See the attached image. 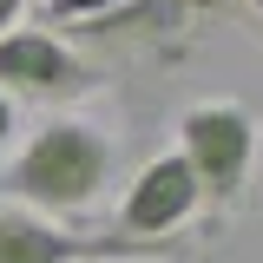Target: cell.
Listing matches in <instances>:
<instances>
[{
	"instance_id": "obj_1",
	"label": "cell",
	"mask_w": 263,
	"mask_h": 263,
	"mask_svg": "<svg viewBox=\"0 0 263 263\" xmlns=\"http://www.w3.org/2000/svg\"><path fill=\"white\" fill-rule=\"evenodd\" d=\"M112 171H119V138L105 125H92V119H46L13 152L0 191H7V204H20L33 217L66 224V217H86L105 197Z\"/></svg>"
},
{
	"instance_id": "obj_2",
	"label": "cell",
	"mask_w": 263,
	"mask_h": 263,
	"mask_svg": "<svg viewBox=\"0 0 263 263\" xmlns=\"http://www.w3.org/2000/svg\"><path fill=\"white\" fill-rule=\"evenodd\" d=\"M263 132L243 99H197L178 119V158L197 178V204L211 217H230L250 197V171H257Z\"/></svg>"
},
{
	"instance_id": "obj_3",
	"label": "cell",
	"mask_w": 263,
	"mask_h": 263,
	"mask_svg": "<svg viewBox=\"0 0 263 263\" xmlns=\"http://www.w3.org/2000/svg\"><path fill=\"white\" fill-rule=\"evenodd\" d=\"M178 257H191L184 237L138 243L119 230H72L0 197V263H178Z\"/></svg>"
},
{
	"instance_id": "obj_4",
	"label": "cell",
	"mask_w": 263,
	"mask_h": 263,
	"mask_svg": "<svg viewBox=\"0 0 263 263\" xmlns=\"http://www.w3.org/2000/svg\"><path fill=\"white\" fill-rule=\"evenodd\" d=\"M99 86V66L46 27H13L0 33V92L7 99H40V105H72Z\"/></svg>"
},
{
	"instance_id": "obj_5",
	"label": "cell",
	"mask_w": 263,
	"mask_h": 263,
	"mask_svg": "<svg viewBox=\"0 0 263 263\" xmlns=\"http://www.w3.org/2000/svg\"><path fill=\"white\" fill-rule=\"evenodd\" d=\"M197 211V178L184 171V158L178 152H158V158L138 164V178L125 184V197H119V237H138V243H164V237H178V230L191 224Z\"/></svg>"
},
{
	"instance_id": "obj_6",
	"label": "cell",
	"mask_w": 263,
	"mask_h": 263,
	"mask_svg": "<svg viewBox=\"0 0 263 263\" xmlns=\"http://www.w3.org/2000/svg\"><path fill=\"white\" fill-rule=\"evenodd\" d=\"M191 7L184 0H119L112 13H99L86 27H72V40H92V46H112V53H178L184 33H191Z\"/></svg>"
},
{
	"instance_id": "obj_7",
	"label": "cell",
	"mask_w": 263,
	"mask_h": 263,
	"mask_svg": "<svg viewBox=\"0 0 263 263\" xmlns=\"http://www.w3.org/2000/svg\"><path fill=\"white\" fill-rule=\"evenodd\" d=\"M60 27H86V20H99V13H112L119 0H40Z\"/></svg>"
},
{
	"instance_id": "obj_8",
	"label": "cell",
	"mask_w": 263,
	"mask_h": 263,
	"mask_svg": "<svg viewBox=\"0 0 263 263\" xmlns=\"http://www.w3.org/2000/svg\"><path fill=\"white\" fill-rule=\"evenodd\" d=\"M13 132H20V119H13V99L0 92V152H7V145H13Z\"/></svg>"
},
{
	"instance_id": "obj_9",
	"label": "cell",
	"mask_w": 263,
	"mask_h": 263,
	"mask_svg": "<svg viewBox=\"0 0 263 263\" xmlns=\"http://www.w3.org/2000/svg\"><path fill=\"white\" fill-rule=\"evenodd\" d=\"M27 7H33V0H0V33L20 27V13H27Z\"/></svg>"
},
{
	"instance_id": "obj_10",
	"label": "cell",
	"mask_w": 263,
	"mask_h": 263,
	"mask_svg": "<svg viewBox=\"0 0 263 263\" xmlns=\"http://www.w3.org/2000/svg\"><path fill=\"white\" fill-rule=\"evenodd\" d=\"M184 7H191V13H230L237 0H184Z\"/></svg>"
},
{
	"instance_id": "obj_11",
	"label": "cell",
	"mask_w": 263,
	"mask_h": 263,
	"mask_svg": "<svg viewBox=\"0 0 263 263\" xmlns=\"http://www.w3.org/2000/svg\"><path fill=\"white\" fill-rule=\"evenodd\" d=\"M250 7H257V13H263V0H250Z\"/></svg>"
}]
</instances>
